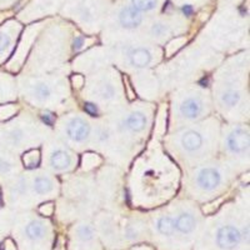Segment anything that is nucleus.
Segmentation results:
<instances>
[{"label":"nucleus","instance_id":"1","mask_svg":"<svg viewBox=\"0 0 250 250\" xmlns=\"http://www.w3.org/2000/svg\"><path fill=\"white\" fill-rule=\"evenodd\" d=\"M242 234L235 227L227 225L219 229L218 235H216V243L223 249H233L240 243Z\"/></svg>","mask_w":250,"mask_h":250},{"label":"nucleus","instance_id":"26","mask_svg":"<svg viewBox=\"0 0 250 250\" xmlns=\"http://www.w3.org/2000/svg\"><path fill=\"white\" fill-rule=\"evenodd\" d=\"M83 45H84V38L79 37V38H77V39L74 40V49H75V50H79V49H82Z\"/></svg>","mask_w":250,"mask_h":250},{"label":"nucleus","instance_id":"5","mask_svg":"<svg viewBox=\"0 0 250 250\" xmlns=\"http://www.w3.org/2000/svg\"><path fill=\"white\" fill-rule=\"evenodd\" d=\"M220 183V174L213 168H205L198 175V184L205 190H211Z\"/></svg>","mask_w":250,"mask_h":250},{"label":"nucleus","instance_id":"19","mask_svg":"<svg viewBox=\"0 0 250 250\" xmlns=\"http://www.w3.org/2000/svg\"><path fill=\"white\" fill-rule=\"evenodd\" d=\"M79 236L83 240H89V239L93 238V229L88 225H83L79 229Z\"/></svg>","mask_w":250,"mask_h":250},{"label":"nucleus","instance_id":"11","mask_svg":"<svg viewBox=\"0 0 250 250\" xmlns=\"http://www.w3.org/2000/svg\"><path fill=\"white\" fill-rule=\"evenodd\" d=\"M51 165L54 167L55 169H65L70 165V156H69L68 153H65L64 150H57L53 153L50 158Z\"/></svg>","mask_w":250,"mask_h":250},{"label":"nucleus","instance_id":"15","mask_svg":"<svg viewBox=\"0 0 250 250\" xmlns=\"http://www.w3.org/2000/svg\"><path fill=\"white\" fill-rule=\"evenodd\" d=\"M51 188H53V184H51L50 180L45 176H39L37 178L34 182V189L37 193L39 194H45L49 193L51 190Z\"/></svg>","mask_w":250,"mask_h":250},{"label":"nucleus","instance_id":"2","mask_svg":"<svg viewBox=\"0 0 250 250\" xmlns=\"http://www.w3.org/2000/svg\"><path fill=\"white\" fill-rule=\"evenodd\" d=\"M228 148L233 153H243L249 146V133L238 128L228 137Z\"/></svg>","mask_w":250,"mask_h":250},{"label":"nucleus","instance_id":"7","mask_svg":"<svg viewBox=\"0 0 250 250\" xmlns=\"http://www.w3.org/2000/svg\"><path fill=\"white\" fill-rule=\"evenodd\" d=\"M129 59H130L131 65L137 66V68H144L151 62V54L146 49L138 48L131 51Z\"/></svg>","mask_w":250,"mask_h":250},{"label":"nucleus","instance_id":"24","mask_svg":"<svg viewBox=\"0 0 250 250\" xmlns=\"http://www.w3.org/2000/svg\"><path fill=\"white\" fill-rule=\"evenodd\" d=\"M113 95H114V89L111 88L110 85L104 86V89H103V97H104V98H111Z\"/></svg>","mask_w":250,"mask_h":250},{"label":"nucleus","instance_id":"10","mask_svg":"<svg viewBox=\"0 0 250 250\" xmlns=\"http://www.w3.org/2000/svg\"><path fill=\"white\" fill-rule=\"evenodd\" d=\"M194 228H195V219L190 214H182L175 220V229H178L182 233H191Z\"/></svg>","mask_w":250,"mask_h":250},{"label":"nucleus","instance_id":"3","mask_svg":"<svg viewBox=\"0 0 250 250\" xmlns=\"http://www.w3.org/2000/svg\"><path fill=\"white\" fill-rule=\"evenodd\" d=\"M90 133L88 123L83 120L82 118H74L68 125V134L69 137L75 142H83L88 138Z\"/></svg>","mask_w":250,"mask_h":250},{"label":"nucleus","instance_id":"18","mask_svg":"<svg viewBox=\"0 0 250 250\" xmlns=\"http://www.w3.org/2000/svg\"><path fill=\"white\" fill-rule=\"evenodd\" d=\"M35 97L39 100H46L49 97H50V89H49L48 85L45 84H39L37 85V88L34 89Z\"/></svg>","mask_w":250,"mask_h":250},{"label":"nucleus","instance_id":"22","mask_svg":"<svg viewBox=\"0 0 250 250\" xmlns=\"http://www.w3.org/2000/svg\"><path fill=\"white\" fill-rule=\"evenodd\" d=\"M165 30H167V28H165L163 24H155V25L153 26L154 34L156 35H163L165 33Z\"/></svg>","mask_w":250,"mask_h":250},{"label":"nucleus","instance_id":"9","mask_svg":"<svg viewBox=\"0 0 250 250\" xmlns=\"http://www.w3.org/2000/svg\"><path fill=\"white\" fill-rule=\"evenodd\" d=\"M125 126L133 131H140L144 129L145 124H146V118L144 114L142 113H133L130 114L124 122Z\"/></svg>","mask_w":250,"mask_h":250},{"label":"nucleus","instance_id":"12","mask_svg":"<svg viewBox=\"0 0 250 250\" xmlns=\"http://www.w3.org/2000/svg\"><path fill=\"white\" fill-rule=\"evenodd\" d=\"M158 230L164 235H173L175 231V220L169 216L160 218L158 222Z\"/></svg>","mask_w":250,"mask_h":250},{"label":"nucleus","instance_id":"27","mask_svg":"<svg viewBox=\"0 0 250 250\" xmlns=\"http://www.w3.org/2000/svg\"><path fill=\"white\" fill-rule=\"evenodd\" d=\"M10 169V165L8 162H4V160H0V171L1 173H6Z\"/></svg>","mask_w":250,"mask_h":250},{"label":"nucleus","instance_id":"20","mask_svg":"<svg viewBox=\"0 0 250 250\" xmlns=\"http://www.w3.org/2000/svg\"><path fill=\"white\" fill-rule=\"evenodd\" d=\"M84 110L91 115V117H97L98 115V106L93 103H85V105H84Z\"/></svg>","mask_w":250,"mask_h":250},{"label":"nucleus","instance_id":"28","mask_svg":"<svg viewBox=\"0 0 250 250\" xmlns=\"http://www.w3.org/2000/svg\"><path fill=\"white\" fill-rule=\"evenodd\" d=\"M183 12H184L185 15H188V17H189V15L193 14V6L191 5L183 6Z\"/></svg>","mask_w":250,"mask_h":250},{"label":"nucleus","instance_id":"21","mask_svg":"<svg viewBox=\"0 0 250 250\" xmlns=\"http://www.w3.org/2000/svg\"><path fill=\"white\" fill-rule=\"evenodd\" d=\"M10 44V38L5 34H0V51H4Z\"/></svg>","mask_w":250,"mask_h":250},{"label":"nucleus","instance_id":"29","mask_svg":"<svg viewBox=\"0 0 250 250\" xmlns=\"http://www.w3.org/2000/svg\"><path fill=\"white\" fill-rule=\"evenodd\" d=\"M12 138L15 140V142H18V140H20V138H21V133L20 131H13L12 133Z\"/></svg>","mask_w":250,"mask_h":250},{"label":"nucleus","instance_id":"6","mask_svg":"<svg viewBox=\"0 0 250 250\" xmlns=\"http://www.w3.org/2000/svg\"><path fill=\"white\" fill-rule=\"evenodd\" d=\"M180 111L188 119H195L199 117V114L202 113V103L199 99L195 98H189L185 100L180 106Z\"/></svg>","mask_w":250,"mask_h":250},{"label":"nucleus","instance_id":"16","mask_svg":"<svg viewBox=\"0 0 250 250\" xmlns=\"http://www.w3.org/2000/svg\"><path fill=\"white\" fill-rule=\"evenodd\" d=\"M131 4L139 12H148L155 8L156 0H131Z\"/></svg>","mask_w":250,"mask_h":250},{"label":"nucleus","instance_id":"4","mask_svg":"<svg viewBox=\"0 0 250 250\" xmlns=\"http://www.w3.org/2000/svg\"><path fill=\"white\" fill-rule=\"evenodd\" d=\"M119 20L124 28L134 29L140 25L143 17L142 14H140L139 10H137V9L133 8V6H126V8H124L122 12H120Z\"/></svg>","mask_w":250,"mask_h":250},{"label":"nucleus","instance_id":"14","mask_svg":"<svg viewBox=\"0 0 250 250\" xmlns=\"http://www.w3.org/2000/svg\"><path fill=\"white\" fill-rule=\"evenodd\" d=\"M23 162L28 169L37 168L40 163V153L39 150H30L24 154Z\"/></svg>","mask_w":250,"mask_h":250},{"label":"nucleus","instance_id":"17","mask_svg":"<svg viewBox=\"0 0 250 250\" xmlns=\"http://www.w3.org/2000/svg\"><path fill=\"white\" fill-rule=\"evenodd\" d=\"M222 100L224 102V104H227L228 106H234L236 105L240 100V95H239L238 91H234V90H229V91H225L223 94Z\"/></svg>","mask_w":250,"mask_h":250},{"label":"nucleus","instance_id":"23","mask_svg":"<svg viewBox=\"0 0 250 250\" xmlns=\"http://www.w3.org/2000/svg\"><path fill=\"white\" fill-rule=\"evenodd\" d=\"M42 118H43V120L48 125H53V123H54V115L51 113H44L43 115H42Z\"/></svg>","mask_w":250,"mask_h":250},{"label":"nucleus","instance_id":"25","mask_svg":"<svg viewBox=\"0 0 250 250\" xmlns=\"http://www.w3.org/2000/svg\"><path fill=\"white\" fill-rule=\"evenodd\" d=\"M39 210L40 213L44 214V215H50L51 210H53V207H51V204H44L43 207L40 208Z\"/></svg>","mask_w":250,"mask_h":250},{"label":"nucleus","instance_id":"8","mask_svg":"<svg viewBox=\"0 0 250 250\" xmlns=\"http://www.w3.org/2000/svg\"><path fill=\"white\" fill-rule=\"evenodd\" d=\"M183 146L187 149L188 151H194L202 146L203 144V138L199 133H196L194 130H189L183 135Z\"/></svg>","mask_w":250,"mask_h":250},{"label":"nucleus","instance_id":"13","mask_svg":"<svg viewBox=\"0 0 250 250\" xmlns=\"http://www.w3.org/2000/svg\"><path fill=\"white\" fill-rule=\"evenodd\" d=\"M26 235L31 239V240H38L44 235V227L42 223L39 222H31L30 224L26 227Z\"/></svg>","mask_w":250,"mask_h":250}]
</instances>
